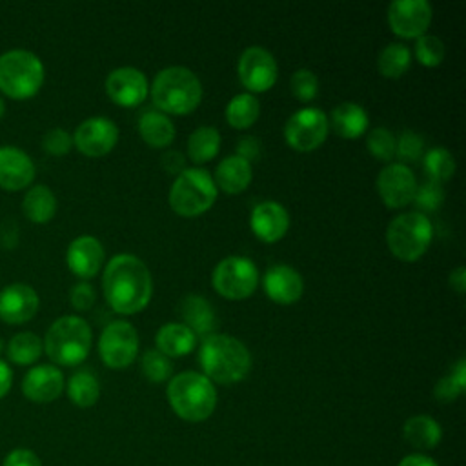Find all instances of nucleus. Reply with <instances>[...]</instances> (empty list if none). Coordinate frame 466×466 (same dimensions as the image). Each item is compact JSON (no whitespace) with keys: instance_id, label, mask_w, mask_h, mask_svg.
<instances>
[{"instance_id":"obj_45","label":"nucleus","mask_w":466,"mask_h":466,"mask_svg":"<svg viewBox=\"0 0 466 466\" xmlns=\"http://www.w3.org/2000/svg\"><path fill=\"white\" fill-rule=\"evenodd\" d=\"M2 466H42L38 455L27 448H16L9 451Z\"/></svg>"},{"instance_id":"obj_22","label":"nucleus","mask_w":466,"mask_h":466,"mask_svg":"<svg viewBox=\"0 0 466 466\" xmlns=\"http://www.w3.org/2000/svg\"><path fill=\"white\" fill-rule=\"evenodd\" d=\"M66 262L71 273L80 279L95 277L104 262V248L98 238L91 235L76 237L66 253Z\"/></svg>"},{"instance_id":"obj_35","label":"nucleus","mask_w":466,"mask_h":466,"mask_svg":"<svg viewBox=\"0 0 466 466\" xmlns=\"http://www.w3.org/2000/svg\"><path fill=\"white\" fill-rule=\"evenodd\" d=\"M424 171L430 177V180L441 184L453 177L455 173V158L453 155L444 147H433L424 155Z\"/></svg>"},{"instance_id":"obj_8","label":"nucleus","mask_w":466,"mask_h":466,"mask_svg":"<svg viewBox=\"0 0 466 466\" xmlns=\"http://www.w3.org/2000/svg\"><path fill=\"white\" fill-rule=\"evenodd\" d=\"M213 177L200 167L184 169L169 189V206L180 217H198L208 211L217 198Z\"/></svg>"},{"instance_id":"obj_15","label":"nucleus","mask_w":466,"mask_h":466,"mask_svg":"<svg viewBox=\"0 0 466 466\" xmlns=\"http://www.w3.org/2000/svg\"><path fill=\"white\" fill-rule=\"evenodd\" d=\"M118 142V127L113 120L93 116L84 120L73 135L75 147L86 157H104Z\"/></svg>"},{"instance_id":"obj_31","label":"nucleus","mask_w":466,"mask_h":466,"mask_svg":"<svg viewBox=\"0 0 466 466\" xmlns=\"http://www.w3.org/2000/svg\"><path fill=\"white\" fill-rule=\"evenodd\" d=\"M260 115V104L251 93L235 95L226 106V120L235 129L251 127Z\"/></svg>"},{"instance_id":"obj_23","label":"nucleus","mask_w":466,"mask_h":466,"mask_svg":"<svg viewBox=\"0 0 466 466\" xmlns=\"http://www.w3.org/2000/svg\"><path fill=\"white\" fill-rule=\"evenodd\" d=\"M253 177L251 164L237 155L226 157L218 162L215 169V186L220 187L228 195H238L242 193Z\"/></svg>"},{"instance_id":"obj_47","label":"nucleus","mask_w":466,"mask_h":466,"mask_svg":"<svg viewBox=\"0 0 466 466\" xmlns=\"http://www.w3.org/2000/svg\"><path fill=\"white\" fill-rule=\"evenodd\" d=\"M237 157L248 160L251 164V160H255L260 153V144L255 137H244L238 140V146H237Z\"/></svg>"},{"instance_id":"obj_14","label":"nucleus","mask_w":466,"mask_h":466,"mask_svg":"<svg viewBox=\"0 0 466 466\" xmlns=\"http://www.w3.org/2000/svg\"><path fill=\"white\" fill-rule=\"evenodd\" d=\"M417 180L406 164H388L377 177V191L390 209H400L413 200Z\"/></svg>"},{"instance_id":"obj_46","label":"nucleus","mask_w":466,"mask_h":466,"mask_svg":"<svg viewBox=\"0 0 466 466\" xmlns=\"http://www.w3.org/2000/svg\"><path fill=\"white\" fill-rule=\"evenodd\" d=\"M160 166H162V169H164L166 173L178 177V175L186 169V158H184V155L178 153V151H167V153L162 155Z\"/></svg>"},{"instance_id":"obj_48","label":"nucleus","mask_w":466,"mask_h":466,"mask_svg":"<svg viewBox=\"0 0 466 466\" xmlns=\"http://www.w3.org/2000/svg\"><path fill=\"white\" fill-rule=\"evenodd\" d=\"M11 384H13V371L9 364L0 359V399L7 395V391L11 390Z\"/></svg>"},{"instance_id":"obj_36","label":"nucleus","mask_w":466,"mask_h":466,"mask_svg":"<svg viewBox=\"0 0 466 466\" xmlns=\"http://www.w3.org/2000/svg\"><path fill=\"white\" fill-rule=\"evenodd\" d=\"M464 388H466V360L461 359L451 368V371L437 382L433 395L442 402H451L464 391Z\"/></svg>"},{"instance_id":"obj_33","label":"nucleus","mask_w":466,"mask_h":466,"mask_svg":"<svg viewBox=\"0 0 466 466\" xmlns=\"http://www.w3.org/2000/svg\"><path fill=\"white\" fill-rule=\"evenodd\" d=\"M42 350H44V342L38 339V335L31 331L16 333L7 342V357L11 362L18 366L33 364L42 355Z\"/></svg>"},{"instance_id":"obj_17","label":"nucleus","mask_w":466,"mask_h":466,"mask_svg":"<svg viewBox=\"0 0 466 466\" xmlns=\"http://www.w3.org/2000/svg\"><path fill=\"white\" fill-rule=\"evenodd\" d=\"M36 291L24 282H15L0 289V319L7 324H22L38 311Z\"/></svg>"},{"instance_id":"obj_51","label":"nucleus","mask_w":466,"mask_h":466,"mask_svg":"<svg viewBox=\"0 0 466 466\" xmlns=\"http://www.w3.org/2000/svg\"><path fill=\"white\" fill-rule=\"evenodd\" d=\"M4 113H5V104H4V100L0 98V118L4 116Z\"/></svg>"},{"instance_id":"obj_40","label":"nucleus","mask_w":466,"mask_h":466,"mask_svg":"<svg viewBox=\"0 0 466 466\" xmlns=\"http://www.w3.org/2000/svg\"><path fill=\"white\" fill-rule=\"evenodd\" d=\"M291 93L300 102H309L317 96L319 91V80L313 71L309 69H297L289 80Z\"/></svg>"},{"instance_id":"obj_1","label":"nucleus","mask_w":466,"mask_h":466,"mask_svg":"<svg viewBox=\"0 0 466 466\" xmlns=\"http://www.w3.org/2000/svg\"><path fill=\"white\" fill-rule=\"evenodd\" d=\"M102 289L111 309L120 315H133L142 311L151 300V273L138 257L120 253L106 264Z\"/></svg>"},{"instance_id":"obj_10","label":"nucleus","mask_w":466,"mask_h":466,"mask_svg":"<svg viewBox=\"0 0 466 466\" xmlns=\"http://www.w3.org/2000/svg\"><path fill=\"white\" fill-rule=\"evenodd\" d=\"M328 129V115L322 109L302 107L288 118L284 126V138L291 149L306 153L324 144Z\"/></svg>"},{"instance_id":"obj_16","label":"nucleus","mask_w":466,"mask_h":466,"mask_svg":"<svg viewBox=\"0 0 466 466\" xmlns=\"http://www.w3.org/2000/svg\"><path fill=\"white\" fill-rule=\"evenodd\" d=\"M146 75L137 67H116L106 78L107 96L122 107H137L147 96Z\"/></svg>"},{"instance_id":"obj_37","label":"nucleus","mask_w":466,"mask_h":466,"mask_svg":"<svg viewBox=\"0 0 466 466\" xmlns=\"http://www.w3.org/2000/svg\"><path fill=\"white\" fill-rule=\"evenodd\" d=\"M140 368H142L144 377L149 379L151 382H164V380L171 379V373H173L169 359L166 355H162L158 350H147L142 355Z\"/></svg>"},{"instance_id":"obj_12","label":"nucleus","mask_w":466,"mask_h":466,"mask_svg":"<svg viewBox=\"0 0 466 466\" xmlns=\"http://www.w3.org/2000/svg\"><path fill=\"white\" fill-rule=\"evenodd\" d=\"M237 69L240 84L251 93L269 91L275 86L279 75L273 55L258 46H251L242 51Z\"/></svg>"},{"instance_id":"obj_50","label":"nucleus","mask_w":466,"mask_h":466,"mask_svg":"<svg viewBox=\"0 0 466 466\" xmlns=\"http://www.w3.org/2000/svg\"><path fill=\"white\" fill-rule=\"evenodd\" d=\"M450 284H451V288H453L459 295L464 293V289H466V271H464L462 266H459L457 269L451 271V275H450Z\"/></svg>"},{"instance_id":"obj_52","label":"nucleus","mask_w":466,"mask_h":466,"mask_svg":"<svg viewBox=\"0 0 466 466\" xmlns=\"http://www.w3.org/2000/svg\"><path fill=\"white\" fill-rule=\"evenodd\" d=\"M0 346H2V340H0Z\"/></svg>"},{"instance_id":"obj_18","label":"nucleus","mask_w":466,"mask_h":466,"mask_svg":"<svg viewBox=\"0 0 466 466\" xmlns=\"http://www.w3.org/2000/svg\"><path fill=\"white\" fill-rule=\"evenodd\" d=\"M249 226L258 240L273 244L288 233L289 215L282 204L275 200H264L253 208Z\"/></svg>"},{"instance_id":"obj_25","label":"nucleus","mask_w":466,"mask_h":466,"mask_svg":"<svg viewBox=\"0 0 466 466\" xmlns=\"http://www.w3.org/2000/svg\"><path fill=\"white\" fill-rule=\"evenodd\" d=\"M155 344L166 357H184L193 351L197 335L182 322H167L157 331Z\"/></svg>"},{"instance_id":"obj_38","label":"nucleus","mask_w":466,"mask_h":466,"mask_svg":"<svg viewBox=\"0 0 466 466\" xmlns=\"http://www.w3.org/2000/svg\"><path fill=\"white\" fill-rule=\"evenodd\" d=\"M415 58L426 67H435L444 60V44L441 38L422 35L415 42Z\"/></svg>"},{"instance_id":"obj_42","label":"nucleus","mask_w":466,"mask_h":466,"mask_svg":"<svg viewBox=\"0 0 466 466\" xmlns=\"http://www.w3.org/2000/svg\"><path fill=\"white\" fill-rule=\"evenodd\" d=\"M422 149L424 140L413 131H404L397 140L395 155L404 162H417L422 157Z\"/></svg>"},{"instance_id":"obj_9","label":"nucleus","mask_w":466,"mask_h":466,"mask_svg":"<svg viewBox=\"0 0 466 466\" xmlns=\"http://www.w3.org/2000/svg\"><path fill=\"white\" fill-rule=\"evenodd\" d=\"M211 284L218 295L229 300H242L253 295L258 286L257 266L238 255L222 258L211 275Z\"/></svg>"},{"instance_id":"obj_2","label":"nucleus","mask_w":466,"mask_h":466,"mask_svg":"<svg viewBox=\"0 0 466 466\" xmlns=\"http://www.w3.org/2000/svg\"><path fill=\"white\" fill-rule=\"evenodd\" d=\"M198 360L211 382L237 384L251 371V353L238 340L224 333L208 335L198 351Z\"/></svg>"},{"instance_id":"obj_30","label":"nucleus","mask_w":466,"mask_h":466,"mask_svg":"<svg viewBox=\"0 0 466 466\" xmlns=\"http://www.w3.org/2000/svg\"><path fill=\"white\" fill-rule=\"evenodd\" d=\"M220 149V133L211 126L197 127L187 138V155L195 164L213 160Z\"/></svg>"},{"instance_id":"obj_43","label":"nucleus","mask_w":466,"mask_h":466,"mask_svg":"<svg viewBox=\"0 0 466 466\" xmlns=\"http://www.w3.org/2000/svg\"><path fill=\"white\" fill-rule=\"evenodd\" d=\"M73 146V137L62 129V127H53L49 131H46V135L42 137V147L55 157L66 155Z\"/></svg>"},{"instance_id":"obj_29","label":"nucleus","mask_w":466,"mask_h":466,"mask_svg":"<svg viewBox=\"0 0 466 466\" xmlns=\"http://www.w3.org/2000/svg\"><path fill=\"white\" fill-rule=\"evenodd\" d=\"M22 209L24 215L36 224H46L55 217L56 211V198L53 195V191L44 186V184H36L33 186L22 202Z\"/></svg>"},{"instance_id":"obj_34","label":"nucleus","mask_w":466,"mask_h":466,"mask_svg":"<svg viewBox=\"0 0 466 466\" xmlns=\"http://www.w3.org/2000/svg\"><path fill=\"white\" fill-rule=\"evenodd\" d=\"M410 64H411V53L404 44H388L377 58L379 73L386 78L402 76L410 69Z\"/></svg>"},{"instance_id":"obj_6","label":"nucleus","mask_w":466,"mask_h":466,"mask_svg":"<svg viewBox=\"0 0 466 466\" xmlns=\"http://www.w3.org/2000/svg\"><path fill=\"white\" fill-rule=\"evenodd\" d=\"M44 82L42 60L27 49H9L0 55V91L11 98H29Z\"/></svg>"},{"instance_id":"obj_21","label":"nucleus","mask_w":466,"mask_h":466,"mask_svg":"<svg viewBox=\"0 0 466 466\" xmlns=\"http://www.w3.org/2000/svg\"><path fill=\"white\" fill-rule=\"evenodd\" d=\"M22 391L33 402H51L64 391V375L51 364L35 366L24 377Z\"/></svg>"},{"instance_id":"obj_19","label":"nucleus","mask_w":466,"mask_h":466,"mask_svg":"<svg viewBox=\"0 0 466 466\" xmlns=\"http://www.w3.org/2000/svg\"><path fill=\"white\" fill-rule=\"evenodd\" d=\"M266 295L282 306L297 302L304 293V280L297 269L286 264H275L264 273Z\"/></svg>"},{"instance_id":"obj_26","label":"nucleus","mask_w":466,"mask_h":466,"mask_svg":"<svg viewBox=\"0 0 466 466\" xmlns=\"http://www.w3.org/2000/svg\"><path fill=\"white\" fill-rule=\"evenodd\" d=\"M138 133L142 140L155 149L166 147L175 138V124L160 111H146L138 120Z\"/></svg>"},{"instance_id":"obj_28","label":"nucleus","mask_w":466,"mask_h":466,"mask_svg":"<svg viewBox=\"0 0 466 466\" xmlns=\"http://www.w3.org/2000/svg\"><path fill=\"white\" fill-rule=\"evenodd\" d=\"M404 439L417 450H431L441 442V424L430 415H413L404 422Z\"/></svg>"},{"instance_id":"obj_20","label":"nucleus","mask_w":466,"mask_h":466,"mask_svg":"<svg viewBox=\"0 0 466 466\" xmlns=\"http://www.w3.org/2000/svg\"><path fill=\"white\" fill-rule=\"evenodd\" d=\"M33 178L31 157L15 146H0V186L7 191H18L29 186Z\"/></svg>"},{"instance_id":"obj_44","label":"nucleus","mask_w":466,"mask_h":466,"mask_svg":"<svg viewBox=\"0 0 466 466\" xmlns=\"http://www.w3.org/2000/svg\"><path fill=\"white\" fill-rule=\"evenodd\" d=\"M69 300L73 304L75 309L78 311H86L95 304V289L89 282H78L71 288L69 293Z\"/></svg>"},{"instance_id":"obj_24","label":"nucleus","mask_w":466,"mask_h":466,"mask_svg":"<svg viewBox=\"0 0 466 466\" xmlns=\"http://www.w3.org/2000/svg\"><path fill=\"white\" fill-rule=\"evenodd\" d=\"M368 113L355 102H342L333 107L328 116V127H331L342 138H359L368 129Z\"/></svg>"},{"instance_id":"obj_32","label":"nucleus","mask_w":466,"mask_h":466,"mask_svg":"<svg viewBox=\"0 0 466 466\" xmlns=\"http://www.w3.org/2000/svg\"><path fill=\"white\" fill-rule=\"evenodd\" d=\"M67 397L78 408L93 406L100 397V384L89 370L73 373L67 380Z\"/></svg>"},{"instance_id":"obj_39","label":"nucleus","mask_w":466,"mask_h":466,"mask_svg":"<svg viewBox=\"0 0 466 466\" xmlns=\"http://www.w3.org/2000/svg\"><path fill=\"white\" fill-rule=\"evenodd\" d=\"M366 146H368V151L382 160V162H388L395 157V146H397V138L390 133V129L386 127H375L373 131H370L368 138H366Z\"/></svg>"},{"instance_id":"obj_4","label":"nucleus","mask_w":466,"mask_h":466,"mask_svg":"<svg viewBox=\"0 0 466 466\" xmlns=\"http://www.w3.org/2000/svg\"><path fill=\"white\" fill-rule=\"evenodd\" d=\"M167 400L171 410L187 422L206 420L217 406L213 382L198 371H182L169 379Z\"/></svg>"},{"instance_id":"obj_3","label":"nucleus","mask_w":466,"mask_h":466,"mask_svg":"<svg viewBox=\"0 0 466 466\" xmlns=\"http://www.w3.org/2000/svg\"><path fill=\"white\" fill-rule=\"evenodd\" d=\"M151 98L164 115H187L198 107L202 86L191 69L171 66L157 73L151 84Z\"/></svg>"},{"instance_id":"obj_13","label":"nucleus","mask_w":466,"mask_h":466,"mask_svg":"<svg viewBox=\"0 0 466 466\" xmlns=\"http://www.w3.org/2000/svg\"><path fill=\"white\" fill-rule=\"evenodd\" d=\"M431 24V5L426 0H397L388 5V25L400 38H419Z\"/></svg>"},{"instance_id":"obj_5","label":"nucleus","mask_w":466,"mask_h":466,"mask_svg":"<svg viewBox=\"0 0 466 466\" xmlns=\"http://www.w3.org/2000/svg\"><path fill=\"white\" fill-rule=\"evenodd\" d=\"M44 350L47 357L60 366L80 364L91 350V328L76 315H66L56 319L44 339Z\"/></svg>"},{"instance_id":"obj_49","label":"nucleus","mask_w":466,"mask_h":466,"mask_svg":"<svg viewBox=\"0 0 466 466\" xmlns=\"http://www.w3.org/2000/svg\"><path fill=\"white\" fill-rule=\"evenodd\" d=\"M399 466H437V462L422 453H413V455H406Z\"/></svg>"},{"instance_id":"obj_7","label":"nucleus","mask_w":466,"mask_h":466,"mask_svg":"<svg viewBox=\"0 0 466 466\" xmlns=\"http://www.w3.org/2000/svg\"><path fill=\"white\" fill-rule=\"evenodd\" d=\"M433 226L420 211H410L395 217L386 229V242L393 257L402 262H415L430 248Z\"/></svg>"},{"instance_id":"obj_11","label":"nucleus","mask_w":466,"mask_h":466,"mask_svg":"<svg viewBox=\"0 0 466 466\" xmlns=\"http://www.w3.org/2000/svg\"><path fill=\"white\" fill-rule=\"evenodd\" d=\"M98 353L107 368H127L138 353V335L135 326L126 320L109 322L100 335Z\"/></svg>"},{"instance_id":"obj_27","label":"nucleus","mask_w":466,"mask_h":466,"mask_svg":"<svg viewBox=\"0 0 466 466\" xmlns=\"http://www.w3.org/2000/svg\"><path fill=\"white\" fill-rule=\"evenodd\" d=\"M180 317L195 335H211L215 326V313L206 299L198 295L184 297L180 302Z\"/></svg>"},{"instance_id":"obj_41","label":"nucleus","mask_w":466,"mask_h":466,"mask_svg":"<svg viewBox=\"0 0 466 466\" xmlns=\"http://www.w3.org/2000/svg\"><path fill=\"white\" fill-rule=\"evenodd\" d=\"M411 202H415V206L422 211H435L444 202L442 186L433 180H428V182L417 186Z\"/></svg>"}]
</instances>
